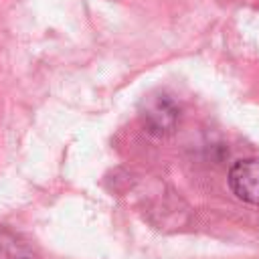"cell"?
I'll return each instance as SVG.
<instances>
[{
  "mask_svg": "<svg viewBox=\"0 0 259 259\" xmlns=\"http://www.w3.org/2000/svg\"><path fill=\"white\" fill-rule=\"evenodd\" d=\"M146 123L150 127V132L164 136L174 132L176 123H178V107L168 99V97H158L154 99L148 109H146Z\"/></svg>",
  "mask_w": 259,
  "mask_h": 259,
  "instance_id": "2",
  "label": "cell"
},
{
  "mask_svg": "<svg viewBox=\"0 0 259 259\" xmlns=\"http://www.w3.org/2000/svg\"><path fill=\"white\" fill-rule=\"evenodd\" d=\"M229 186L237 198L259 206V158H243L229 170Z\"/></svg>",
  "mask_w": 259,
  "mask_h": 259,
  "instance_id": "1",
  "label": "cell"
}]
</instances>
